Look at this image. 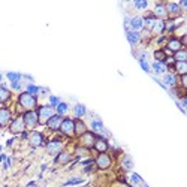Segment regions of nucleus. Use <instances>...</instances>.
<instances>
[{"mask_svg":"<svg viewBox=\"0 0 187 187\" xmlns=\"http://www.w3.org/2000/svg\"><path fill=\"white\" fill-rule=\"evenodd\" d=\"M19 105L25 109H31L36 106V99H34V96H31L28 93H22L19 96Z\"/></svg>","mask_w":187,"mask_h":187,"instance_id":"nucleus-1","label":"nucleus"},{"mask_svg":"<svg viewBox=\"0 0 187 187\" xmlns=\"http://www.w3.org/2000/svg\"><path fill=\"white\" fill-rule=\"evenodd\" d=\"M37 117H39V123H48V120L51 117H54V108L52 106H42L37 112Z\"/></svg>","mask_w":187,"mask_h":187,"instance_id":"nucleus-2","label":"nucleus"},{"mask_svg":"<svg viewBox=\"0 0 187 187\" xmlns=\"http://www.w3.org/2000/svg\"><path fill=\"white\" fill-rule=\"evenodd\" d=\"M24 124H25V127H28V129H33L37 123H39V117H37V112L36 111H28V112H25V115H24Z\"/></svg>","mask_w":187,"mask_h":187,"instance_id":"nucleus-3","label":"nucleus"},{"mask_svg":"<svg viewBox=\"0 0 187 187\" xmlns=\"http://www.w3.org/2000/svg\"><path fill=\"white\" fill-rule=\"evenodd\" d=\"M60 129H61V132H63L64 135H67V136H72V135L75 133V123H73L72 120L66 118V120H63V121H61V126H60Z\"/></svg>","mask_w":187,"mask_h":187,"instance_id":"nucleus-4","label":"nucleus"},{"mask_svg":"<svg viewBox=\"0 0 187 187\" xmlns=\"http://www.w3.org/2000/svg\"><path fill=\"white\" fill-rule=\"evenodd\" d=\"M96 163H97V166H99L100 169H106V168H109V165H111V157H109L108 154H105V153H100V154L97 156V159H96Z\"/></svg>","mask_w":187,"mask_h":187,"instance_id":"nucleus-5","label":"nucleus"},{"mask_svg":"<svg viewBox=\"0 0 187 187\" xmlns=\"http://www.w3.org/2000/svg\"><path fill=\"white\" fill-rule=\"evenodd\" d=\"M24 127H25L24 120H22V118H16V120H13V123L10 124V132H12V133H22V132H24Z\"/></svg>","mask_w":187,"mask_h":187,"instance_id":"nucleus-6","label":"nucleus"},{"mask_svg":"<svg viewBox=\"0 0 187 187\" xmlns=\"http://www.w3.org/2000/svg\"><path fill=\"white\" fill-rule=\"evenodd\" d=\"M94 136H93V133H88V132H85L84 135H81V144L84 145V147H91V145H94Z\"/></svg>","mask_w":187,"mask_h":187,"instance_id":"nucleus-7","label":"nucleus"},{"mask_svg":"<svg viewBox=\"0 0 187 187\" xmlns=\"http://www.w3.org/2000/svg\"><path fill=\"white\" fill-rule=\"evenodd\" d=\"M165 7H166L168 15H171V16H177V15L181 13V9H180V6L177 3H168Z\"/></svg>","mask_w":187,"mask_h":187,"instance_id":"nucleus-8","label":"nucleus"},{"mask_svg":"<svg viewBox=\"0 0 187 187\" xmlns=\"http://www.w3.org/2000/svg\"><path fill=\"white\" fill-rule=\"evenodd\" d=\"M61 121H63V120H61L60 115H54V117H51V118L48 120V127L52 129V130H57V129H60Z\"/></svg>","mask_w":187,"mask_h":187,"instance_id":"nucleus-9","label":"nucleus"},{"mask_svg":"<svg viewBox=\"0 0 187 187\" xmlns=\"http://www.w3.org/2000/svg\"><path fill=\"white\" fill-rule=\"evenodd\" d=\"M61 142H58V141H54V142H51V144H48V147H46V151L49 153V154H57V153H60L61 151Z\"/></svg>","mask_w":187,"mask_h":187,"instance_id":"nucleus-10","label":"nucleus"},{"mask_svg":"<svg viewBox=\"0 0 187 187\" xmlns=\"http://www.w3.org/2000/svg\"><path fill=\"white\" fill-rule=\"evenodd\" d=\"M130 27L135 30V31H138V30H141L142 27H144V19L141 18V16H135V18H132L130 19Z\"/></svg>","mask_w":187,"mask_h":187,"instance_id":"nucleus-11","label":"nucleus"},{"mask_svg":"<svg viewBox=\"0 0 187 187\" xmlns=\"http://www.w3.org/2000/svg\"><path fill=\"white\" fill-rule=\"evenodd\" d=\"M42 142H43V138H42V135H40L39 132H33V133L30 135V144H31L33 147H39Z\"/></svg>","mask_w":187,"mask_h":187,"instance_id":"nucleus-12","label":"nucleus"},{"mask_svg":"<svg viewBox=\"0 0 187 187\" xmlns=\"http://www.w3.org/2000/svg\"><path fill=\"white\" fill-rule=\"evenodd\" d=\"M168 48L171 49V51H180V49H183V42L181 40H178V39H171L169 42H168Z\"/></svg>","mask_w":187,"mask_h":187,"instance_id":"nucleus-13","label":"nucleus"},{"mask_svg":"<svg viewBox=\"0 0 187 187\" xmlns=\"http://www.w3.org/2000/svg\"><path fill=\"white\" fill-rule=\"evenodd\" d=\"M94 148L99 151V153H105L106 148H108V144L105 139H96L94 141Z\"/></svg>","mask_w":187,"mask_h":187,"instance_id":"nucleus-14","label":"nucleus"},{"mask_svg":"<svg viewBox=\"0 0 187 187\" xmlns=\"http://www.w3.org/2000/svg\"><path fill=\"white\" fill-rule=\"evenodd\" d=\"M10 120V112L4 108L0 109V124H7Z\"/></svg>","mask_w":187,"mask_h":187,"instance_id":"nucleus-15","label":"nucleus"},{"mask_svg":"<svg viewBox=\"0 0 187 187\" xmlns=\"http://www.w3.org/2000/svg\"><path fill=\"white\" fill-rule=\"evenodd\" d=\"M163 28H165V22L162 19H154V22L151 25V30L154 33H160V31H163Z\"/></svg>","mask_w":187,"mask_h":187,"instance_id":"nucleus-16","label":"nucleus"},{"mask_svg":"<svg viewBox=\"0 0 187 187\" xmlns=\"http://www.w3.org/2000/svg\"><path fill=\"white\" fill-rule=\"evenodd\" d=\"M175 69H177V72H178L180 75H186L187 63L186 61H177V63H175Z\"/></svg>","mask_w":187,"mask_h":187,"instance_id":"nucleus-17","label":"nucleus"},{"mask_svg":"<svg viewBox=\"0 0 187 187\" xmlns=\"http://www.w3.org/2000/svg\"><path fill=\"white\" fill-rule=\"evenodd\" d=\"M154 15H156V16H159V18H165V16L168 15L166 7H165V6H162V4H159V6L154 9Z\"/></svg>","mask_w":187,"mask_h":187,"instance_id":"nucleus-18","label":"nucleus"},{"mask_svg":"<svg viewBox=\"0 0 187 187\" xmlns=\"http://www.w3.org/2000/svg\"><path fill=\"white\" fill-rule=\"evenodd\" d=\"M85 132H87L85 124H84L82 121H76V123H75V133H78V135H84Z\"/></svg>","mask_w":187,"mask_h":187,"instance_id":"nucleus-19","label":"nucleus"},{"mask_svg":"<svg viewBox=\"0 0 187 187\" xmlns=\"http://www.w3.org/2000/svg\"><path fill=\"white\" fill-rule=\"evenodd\" d=\"M91 127H93V130H94V132H97V133H103V132H105L103 124H102L99 120H94V121L91 123Z\"/></svg>","mask_w":187,"mask_h":187,"instance_id":"nucleus-20","label":"nucleus"},{"mask_svg":"<svg viewBox=\"0 0 187 187\" xmlns=\"http://www.w3.org/2000/svg\"><path fill=\"white\" fill-rule=\"evenodd\" d=\"M127 39L130 43H136L139 40V33L138 31H127Z\"/></svg>","mask_w":187,"mask_h":187,"instance_id":"nucleus-21","label":"nucleus"},{"mask_svg":"<svg viewBox=\"0 0 187 187\" xmlns=\"http://www.w3.org/2000/svg\"><path fill=\"white\" fill-rule=\"evenodd\" d=\"M174 58H175L177 61H186V60H187V52L184 51V49H180V51H177V52H175Z\"/></svg>","mask_w":187,"mask_h":187,"instance_id":"nucleus-22","label":"nucleus"},{"mask_svg":"<svg viewBox=\"0 0 187 187\" xmlns=\"http://www.w3.org/2000/svg\"><path fill=\"white\" fill-rule=\"evenodd\" d=\"M9 91L4 88V87H0V102H6L9 99Z\"/></svg>","mask_w":187,"mask_h":187,"instance_id":"nucleus-23","label":"nucleus"},{"mask_svg":"<svg viewBox=\"0 0 187 187\" xmlns=\"http://www.w3.org/2000/svg\"><path fill=\"white\" fill-rule=\"evenodd\" d=\"M73 112H75V115H76V117H82V115L85 114V108H84V105H76Z\"/></svg>","mask_w":187,"mask_h":187,"instance_id":"nucleus-24","label":"nucleus"},{"mask_svg":"<svg viewBox=\"0 0 187 187\" xmlns=\"http://www.w3.org/2000/svg\"><path fill=\"white\" fill-rule=\"evenodd\" d=\"M69 160H70V156H69L67 153H60V156H58V159H57L58 163H67Z\"/></svg>","mask_w":187,"mask_h":187,"instance_id":"nucleus-25","label":"nucleus"},{"mask_svg":"<svg viewBox=\"0 0 187 187\" xmlns=\"http://www.w3.org/2000/svg\"><path fill=\"white\" fill-rule=\"evenodd\" d=\"M57 112H58V115L66 114L67 112V103H58L57 105Z\"/></svg>","mask_w":187,"mask_h":187,"instance_id":"nucleus-26","label":"nucleus"},{"mask_svg":"<svg viewBox=\"0 0 187 187\" xmlns=\"http://www.w3.org/2000/svg\"><path fill=\"white\" fill-rule=\"evenodd\" d=\"M154 57H156V60H159V63L165 61V58H166V55H165L163 51H156V52H154Z\"/></svg>","mask_w":187,"mask_h":187,"instance_id":"nucleus-27","label":"nucleus"},{"mask_svg":"<svg viewBox=\"0 0 187 187\" xmlns=\"http://www.w3.org/2000/svg\"><path fill=\"white\" fill-rule=\"evenodd\" d=\"M7 78H9L12 82H16V81L21 78V75H19V73H15V72H9V73H7Z\"/></svg>","mask_w":187,"mask_h":187,"instance_id":"nucleus-28","label":"nucleus"},{"mask_svg":"<svg viewBox=\"0 0 187 187\" xmlns=\"http://www.w3.org/2000/svg\"><path fill=\"white\" fill-rule=\"evenodd\" d=\"M153 67H154V70H156L157 73H163V72H165V66H163L162 63H159V61H157V63H154V66H153Z\"/></svg>","mask_w":187,"mask_h":187,"instance_id":"nucleus-29","label":"nucleus"},{"mask_svg":"<svg viewBox=\"0 0 187 187\" xmlns=\"http://www.w3.org/2000/svg\"><path fill=\"white\" fill-rule=\"evenodd\" d=\"M37 91H39V88H37L36 85H33V84H30V85L27 87V93H28V94H31V96H34Z\"/></svg>","mask_w":187,"mask_h":187,"instance_id":"nucleus-30","label":"nucleus"},{"mask_svg":"<svg viewBox=\"0 0 187 187\" xmlns=\"http://www.w3.org/2000/svg\"><path fill=\"white\" fill-rule=\"evenodd\" d=\"M165 82L169 85H175V76L174 75H166L165 76Z\"/></svg>","mask_w":187,"mask_h":187,"instance_id":"nucleus-31","label":"nucleus"},{"mask_svg":"<svg viewBox=\"0 0 187 187\" xmlns=\"http://www.w3.org/2000/svg\"><path fill=\"white\" fill-rule=\"evenodd\" d=\"M123 166L126 168V169H130L132 166H133V163H132V159L127 156V157H124V162H123Z\"/></svg>","mask_w":187,"mask_h":187,"instance_id":"nucleus-32","label":"nucleus"},{"mask_svg":"<svg viewBox=\"0 0 187 187\" xmlns=\"http://www.w3.org/2000/svg\"><path fill=\"white\" fill-rule=\"evenodd\" d=\"M82 180L81 178H70L67 183H66V186H73V184H79Z\"/></svg>","mask_w":187,"mask_h":187,"instance_id":"nucleus-33","label":"nucleus"},{"mask_svg":"<svg viewBox=\"0 0 187 187\" xmlns=\"http://www.w3.org/2000/svg\"><path fill=\"white\" fill-rule=\"evenodd\" d=\"M49 103H51V106H57V105L60 103V100H58V97L51 96V97H49Z\"/></svg>","mask_w":187,"mask_h":187,"instance_id":"nucleus-34","label":"nucleus"},{"mask_svg":"<svg viewBox=\"0 0 187 187\" xmlns=\"http://www.w3.org/2000/svg\"><path fill=\"white\" fill-rule=\"evenodd\" d=\"M139 63H141V66H142V69H144L145 72H148V70H150V66L147 64V61H145V60H144L142 57H141V60H139Z\"/></svg>","mask_w":187,"mask_h":187,"instance_id":"nucleus-35","label":"nucleus"},{"mask_svg":"<svg viewBox=\"0 0 187 187\" xmlns=\"http://www.w3.org/2000/svg\"><path fill=\"white\" fill-rule=\"evenodd\" d=\"M132 183H133V184H139V183H141V177L136 175V174H133V175H132Z\"/></svg>","mask_w":187,"mask_h":187,"instance_id":"nucleus-36","label":"nucleus"},{"mask_svg":"<svg viewBox=\"0 0 187 187\" xmlns=\"http://www.w3.org/2000/svg\"><path fill=\"white\" fill-rule=\"evenodd\" d=\"M147 1H135V6L136 7H147Z\"/></svg>","mask_w":187,"mask_h":187,"instance_id":"nucleus-37","label":"nucleus"},{"mask_svg":"<svg viewBox=\"0 0 187 187\" xmlns=\"http://www.w3.org/2000/svg\"><path fill=\"white\" fill-rule=\"evenodd\" d=\"M12 88H15V90H18V88H19V84H18V81H16V82H12Z\"/></svg>","mask_w":187,"mask_h":187,"instance_id":"nucleus-38","label":"nucleus"},{"mask_svg":"<svg viewBox=\"0 0 187 187\" xmlns=\"http://www.w3.org/2000/svg\"><path fill=\"white\" fill-rule=\"evenodd\" d=\"M0 79H1V75H0Z\"/></svg>","mask_w":187,"mask_h":187,"instance_id":"nucleus-39","label":"nucleus"}]
</instances>
